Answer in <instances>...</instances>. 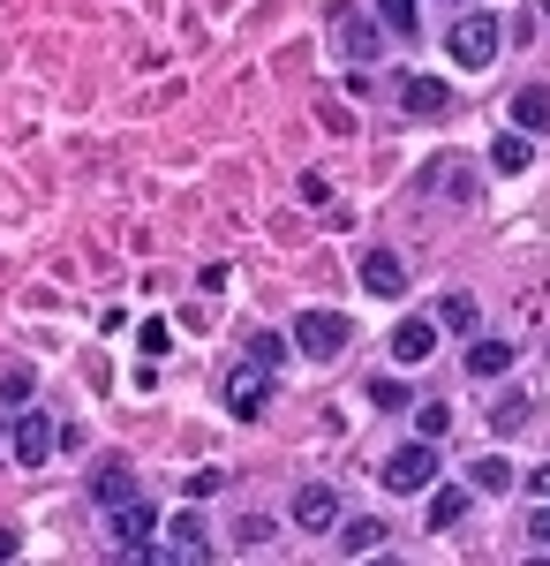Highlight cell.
<instances>
[{
    "label": "cell",
    "instance_id": "obj_30",
    "mask_svg": "<svg viewBox=\"0 0 550 566\" xmlns=\"http://www.w3.org/2000/svg\"><path fill=\"white\" fill-rule=\"evenodd\" d=\"M15 544H23V536H15V528H0V559H15Z\"/></svg>",
    "mask_w": 550,
    "mask_h": 566
},
{
    "label": "cell",
    "instance_id": "obj_29",
    "mask_svg": "<svg viewBox=\"0 0 550 566\" xmlns=\"http://www.w3.org/2000/svg\"><path fill=\"white\" fill-rule=\"evenodd\" d=\"M528 491H536V499H550V461L536 469V476H528Z\"/></svg>",
    "mask_w": 550,
    "mask_h": 566
},
{
    "label": "cell",
    "instance_id": "obj_17",
    "mask_svg": "<svg viewBox=\"0 0 550 566\" xmlns=\"http://www.w3.org/2000/svg\"><path fill=\"white\" fill-rule=\"evenodd\" d=\"M467 483H475V491H512V461L506 453H483V461L467 469Z\"/></svg>",
    "mask_w": 550,
    "mask_h": 566
},
{
    "label": "cell",
    "instance_id": "obj_1",
    "mask_svg": "<svg viewBox=\"0 0 550 566\" xmlns=\"http://www.w3.org/2000/svg\"><path fill=\"white\" fill-rule=\"evenodd\" d=\"M430 483H437V438H408L384 461V491H430Z\"/></svg>",
    "mask_w": 550,
    "mask_h": 566
},
{
    "label": "cell",
    "instance_id": "obj_19",
    "mask_svg": "<svg viewBox=\"0 0 550 566\" xmlns=\"http://www.w3.org/2000/svg\"><path fill=\"white\" fill-rule=\"evenodd\" d=\"M378 15H384V31H392V39H415V31H423L415 0H378Z\"/></svg>",
    "mask_w": 550,
    "mask_h": 566
},
{
    "label": "cell",
    "instance_id": "obj_5",
    "mask_svg": "<svg viewBox=\"0 0 550 566\" xmlns=\"http://www.w3.org/2000/svg\"><path fill=\"white\" fill-rule=\"evenodd\" d=\"M53 446H61L53 416H39V408H15V461H23V469H45V461H53Z\"/></svg>",
    "mask_w": 550,
    "mask_h": 566
},
{
    "label": "cell",
    "instance_id": "obj_4",
    "mask_svg": "<svg viewBox=\"0 0 550 566\" xmlns=\"http://www.w3.org/2000/svg\"><path fill=\"white\" fill-rule=\"evenodd\" d=\"M498 39H506V31H498V15H461V23H453V61H461V69H483V61H498Z\"/></svg>",
    "mask_w": 550,
    "mask_h": 566
},
{
    "label": "cell",
    "instance_id": "obj_7",
    "mask_svg": "<svg viewBox=\"0 0 550 566\" xmlns=\"http://www.w3.org/2000/svg\"><path fill=\"white\" fill-rule=\"evenodd\" d=\"M264 400H272V386H264V370H256V363H242V370L226 378V408H234L242 423H256V416H264Z\"/></svg>",
    "mask_w": 550,
    "mask_h": 566
},
{
    "label": "cell",
    "instance_id": "obj_3",
    "mask_svg": "<svg viewBox=\"0 0 550 566\" xmlns=\"http://www.w3.org/2000/svg\"><path fill=\"white\" fill-rule=\"evenodd\" d=\"M347 333H355V325H347L339 310H302L295 317V348L309 355V363H332V355L347 348Z\"/></svg>",
    "mask_w": 550,
    "mask_h": 566
},
{
    "label": "cell",
    "instance_id": "obj_15",
    "mask_svg": "<svg viewBox=\"0 0 550 566\" xmlns=\"http://www.w3.org/2000/svg\"><path fill=\"white\" fill-rule=\"evenodd\" d=\"M512 122H520V129H550V91L528 84L520 98H512Z\"/></svg>",
    "mask_w": 550,
    "mask_h": 566
},
{
    "label": "cell",
    "instance_id": "obj_32",
    "mask_svg": "<svg viewBox=\"0 0 550 566\" xmlns=\"http://www.w3.org/2000/svg\"><path fill=\"white\" fill-rule=\"evenodd\" d=\"M445 8H453V0H445Z\"/></svg>",
    "mask_w": 550,
    "mask_h": 566
},
{
    "label": "cell",
    "instance_id": "obj_2",
    "mask_svg": "<svg viewBox=\"0 0 550 566\" xmlns=\"http://www.w3.org/2000/svg\"><path fill=\"white\" fill-rule=\"evenodd\" d=\"M106 536H114V544H121L128 559H136V552H144V544H151V536H159V506H151V499H136V491H128L121 506H106Z\"/></svg>",
    "mask_w": 550,
    "mask_h": 566
},
{
    "label": "cell",
    "instance_id": "obj_16",
    "mask_svg": "<svg viewBox=\"0 0 550 566\" xmlns=\"http://www.w3.org/2000/svg\"><path fill=\"white\" fill-rule=\"evenodd\" d=\"M437 325H445V333H475V325H483L475 295H445V303H437Z\"/></svg>",
    "mask_w": 550,
    "mask_h": 566
},
{
    "label": "cell",
    "instance_id": "obj_10",
    "mask_svg": "<svg viewBox=\"0 0 550 566\" xmlns=\"http://www.w3.org/2000/svg\"><path fill=\"white\" fill-rule=\"evenodd\" d=\"M437 348V317H408V325H392V363H423Z\"/></svg>",
    "mask_w": 550,
    "mask_h": 566
},
{
    "label": "cell",
    "instance_id": "obj_23",
    "mask_svg": "<svg viewBox=\"0 0 550 566\" xmlns=\"http://www.w3.org/2000/svg\"><path fill=\"white\" fill-rule=\"evenodd\" d=\"M279 355H287V340H279V333H250V363H256V370H272Z\"/></svg>",
    "mask_w": 550,
    "mask_h": 566
},
{
    "label": "cell",
    "instance_id": "obj_6",
    "mask_svg": "<svg viewBox=\"0 0 550 566\" xmlns=\"http://www.w3.org/2000/svg\"><path fill=\"white\" fill-rule=\"evenodd\" d=\"M400 106H408L415 122H437V114L453 106V91H445V76H400Z\"/></svg>",
    "mask_w": 550,
    "mask_h": 566
},
{
    "label": "cell",
    "instance_id": "obj_26",
    "mask_svg": "<svg viewBox=\"0 0 550 566\" xmlns=\"http://www.w3.org/2000/svg\"><path fill=\"white\" fill-rule=\"evenodd\" d=\"M136 348H144V355H167V325H159V317H144V325H136Z\"/></svg>",
    "mask_w": 550,
    "mask_h": 566
},
{
    "label": "cell",
    "instance_id": "obj_14",
    "mask_svg": "<svg viewBox=\"0 0 550 566\" xmlns=\"http://www.w3.org/2000/svg\"><path fill=\"white\" fill-rule=\"evenodd\" d=\"M467 514V491H453V483H437V491H430V506H423V522L430 528H453Z\"/></svg>",
    "mask_w": 550,
    "mask_h": 566
},
{
    "label": "cell",
    "instance_id": "obj_18",
    "mask_svg": "<svg viewBox=\"0 0 550 566\" xmlns=\"http://www.w3.org/2000/svg\"><path fill=\"white\" fill-rule=\"evenodd\" d=\"M528 159H536L528 136H498V144H490V167H498V175H528Z\"/></svg>",
    "mask_w": 550,
    "mask_h": 566
},
{
    "label": "cell",
    "instance_id": "obj_13",
    "mask_svg": "<svg viewBox=\"0 0 550 566\" xmlns=\"http://www.w3.org/2000/svg\"><path fill=\"white\" fill-rule=\"evenodd\" d=\"M128 491H136V476H128V461H106V469L91 476V499H98V506H121Z\"/></svg>",
    "mask_w": 550,
    "mask_h": 566
},
{
    "label": "cell",
    "instance_id": "obj_31",
    "mask_svg": "<svg viewBox=\"0 0 550 566\" xmlns=\"http://www.w3.org/2000/svg\"><path fill=\"white\" fill-rule=\"evenodd\" d=\"M543 15H550V0H543Z\"/></svg>",
    "mask_w": 550,
    "mask_h": 566
},
{
    "label": "cell",
    "instance_id": "obj_27",
    "mask_svg": "<svg viewBox=\"0 0 550 566\" xmlns=\"http://www.w3.org/2000/svg\"><path fill=\"white\" fill-rule=\"evenodd\" d=\"M234 536H242V544H264V536H272V522H264V514H242V528H234Z\"/></svg>",
    "mask_w": 550,
    "mask_h": 566
},
{
    "label": "cell",
    "instance_id": "obj_28",
    "mask_svg": "<svg viewBox=\"0 0 550 566\" xmlns=\"http://www.w3.org/2000/svg\"><path fill=\"white\" fill-rule=\"evenodd\" d=\"M528 536H536V544H543V552H550V499H543V506H536V514H528Z\"/></svg>",
    "mask_w": 550,
    "mask_h": 566
},
{
    "label": "cell",
    "instance_id": "obj_21",
    "mask_svg": "<svg viewBox=\"0 0 550 566\" xmlns=\"http://www.w3.org/2000/svg\"><path fill=\"white\" fill-rule=\"evenodd\" d=\"M415 431L445 446V431H453V408H445V400H423V408H415Z\"/></svg>",
    "mask_w": 550,
    "mask_h": 566
},
{
    "label": "cell",
    "instance_id": "obj_22",
    "mask_svg": "<svg viewBox=\"0 0 550 566\" xmlns=\"http://www.w3.org/2000/svg\"><path fill=\"white\" fill-rule=\"evenodd\" d=\"M31 370H0V408H31Z\"/></svg>",
    "mask_w": 550,
    "mask_h": 566
},
{
    "label": "cell",
    "instance_id": "obj_11",
    "mask_svg": "<svg viewBox=\"0 0 550 566\" xmlns=\"http://www.w3.org/2000/svg\"><path fill=\"white\" fill-rule=\"evenodd\" d=\"M332 39H339V53H347V61H370V53H378V23H370V15H339Z\"/></svg>",
    "mask_w": 550,
    "mask_h": 566
},
{
    "label": "cell",
    "instance_id": "obj_8",
    "mask_svg": "<svg viewBox=\"0 0 550 566\" xmlns=\"http://www.w3.org/2000/svg\"><path fill=\"white\" fill-rule=\"evenodd\" d=\"M355 272H362V287H370V295H384V303H392V295H408V264L392 258V250H370Z\"/></svg>",
    "mask_w": 550,
    "mask_h": 566
},
{
    "label": "cell",
    "instance_id": "obj_24",
    "mask_svg": "<svg viewBox=\"0 0 550 566\" xmlns=\"http://www.w3.org/2000/svg\"><path fill=\"white\" fill-rule=\"evenodd\" d=\"M520 416H528V400H520V392H506V400H498V408H490V431H512V423H520Z\"/></svg>",
    "mask_w": 550,
    "mask_h": 566
},
{
    "label": "cell",
    "instance_id": "obj_9",
    "mask_svg": "<svg viewBox=\"0 0 550 566\" xmlns=\"http://www.w3.org/2000/svg\"><path fill=\"white\" fill-rule=\"evenodd\" d=\"M295 528H309V536H325V528H339V499L325 491V483H309L295 499Z\"/></svg>",
    "mask_w": 550,
    "mask_h": 566
},
{
    "label": "cell",
    "instance_id": "obj_12",
    "mask_svg": "<svg viewBox=\"0 0 550 566\" xmlns=\"http://www.w3.org/2000/svg\"><path fill=\"white\" fill-rule=\"evenodd\" d=\"M467 370H475V378H506L512 370V340H475V348H467Z\"/></svg>",
    "mask_w": 550,
    "mask_h": 566
},
{
    "label": "cell",
    "instance_id": "obj_25",
    "mask_svg": "<svg viewBox=\"0 0 550 566\" xmlns=\"http://www.w3.org/2000/svg\"><path fill=\"white\" fill-rule=\"evenodd\" d=\"M370 400H378V408H408V386H400V378H370Z\"/></svg>",
    "mask_w": 550,
    "mask_h": 566
},
{
    "label": "cell",
    "instance_id": "obj_20",
    "mask_svg": "<svg viewBox=\"0 0 550 566\" xmlns=\"http://www.w3.org/2000/svg\"><path fill=\"white\" fill-rule=\"evenodd\" d=\"M339 544H347V552H378V544H384V522H378V514H362V522L339 528Z\"/></svg>",
    "mask_w": 550,
    "mask_h": 566
}]
</instances>
